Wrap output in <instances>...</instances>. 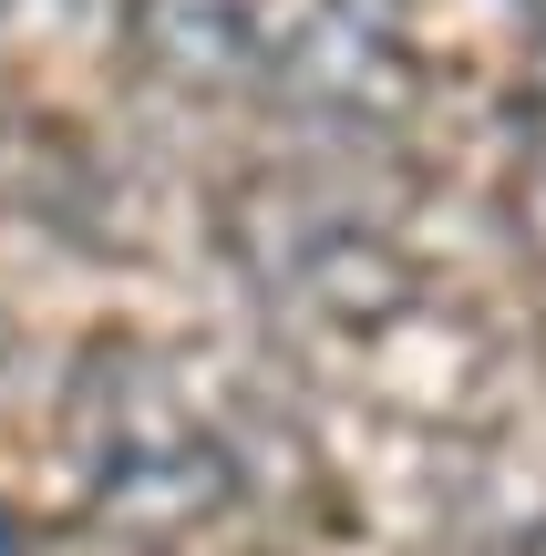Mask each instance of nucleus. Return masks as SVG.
I'll use <instances>...</instances> for the list:
<instances>
[{
  "mask_svg": "<svg viewBox=\"0 0 546 556\" xmlns=\"http://www.w3.org/2000/svg\"><path fill=\"white\" fill-rule=\"evenodd\" d=\"M506 556H546V516H536V526H526V536H516Z\"/></svg>",
  "mask_w": 546,
  "mask_h": 556,
  "instance_id": "obj_6",
  "label": "nucleus"
},
{
  "mask_svg": "<svg viewBox=\"0 0 546 556\" xmlns=\"http://www.w3.org/2000/svg\"><path fill=\"white\" fill-rule=\"evenodd\" d=\"M114 21L165 83H258V0H114Z\"/></svg>",
  "mask_w": 546,
  "mask_h": 556,
  "instance_id": "obj_4",
  "label": "nucleus"
},
{
  "mask_svg": "<svg viewBox=\"0 0 546 556\" xmlns=\"http://www.w3.org/2000/svg\"><path fill=\"white\" fill-rule=\"evenodd\" d=\"M227 238H238V258H247L268 309H289L320 340H382L392 319H412V299H423V278H412L403 248L371 217H351L341 197H320V186L258 176L227 206Z\"/></svg>",
  "mask_w": 546,
  "mask_h": 556,
  "instance_id": "obj_2",
  "label": "nucleus"
},
{
  "mask_svg": "<svg viewBox=\"0 0 546 556\" xmlns=\"http://www.w3.org/2000/svg\"><path fill=\"white\" fill-rule=\"evenodd\" d=\"M73 443L93 516L124 526L135 546H206L247 516V464L227 443V422L165 371L155 351H93L73 381Z\"/></svg>",
  "mask_w": 546,
  "mask_h": 556,
  "instance_id": "obj_1",
  "label": "nucleus"
},
{
  "mask_svg": "<svg viewBox=\"0 0 546 556\" xmlns=\"http://www.w3.org/2000/svg\"><path fill=\"white\" fill-rule=\"evenodd\" d=\"M258 83L320 124H392L423 93L392 0H258Z\"/></svg>",
  "mask_w": 546,
  "mask_h": 556,
  "instance_id": "obj_3",
  "label": "nucleus"
},
{
  "mask_svg": "<svg viewBox=\"0 0 546 556\" xmlns=\"http://www.w3.org/2000/svg\"><path fill=\"white\" fill-rule=\"evenodd\" d=\"M516 206H526V227L546 248V31L526 52V83H516Z\"/></svg>",
  "mask_w": 546,
  "mask_h": 556,
  "instance_id": "obj_5",
  "label": "nucleus"
}]
</instances>
